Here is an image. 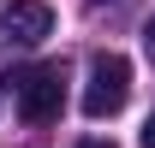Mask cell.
<instances>
[{
    "mask_svg": "<svg viewBox=\"0 0 155 148\" xmlns=\"http://www.w3.org/2000/svg\"><path fill=\"white\" fill-rule=\"evenodd\" d=\"M6 89H18V119L24 125H54L66 107V71L36 65V71H6Z\"/></svg>",
    "mask_w": 155,
    "mask_h": 148,
    "instance_id": "cell-1",
    "label": "cell"
},
{
    "mask_svg": "<svg viewBox=\"0 0 155 148\" xmlns=\"http://www.w3.org/2000/svg\"><path fill=\"white\" fill-rule=\"evenodd\" d=\"M131 101V59L125 54H96L90 59V83H84V113L90 119H114Z\"/></svg>",
    "mask_w": 155,
    "mask_h": 148,
    "instance_id": "cell-2",
    "label": "cell"
},
{
    "mask_svg": "<svg viewBox=\"0 0 155 148\" xmlns=\"http://www.w3.org/2000/svg\"><path fill=\"white\" fill-rule=\"evenodd\" d=\"M0 36L12 48H36L54 36V6L48 0H0Z\"/></svg>",
    "mask_w": 155,
    "mask_h": 148,
    "instance_id": "cell-3",
    "label": "cell"
},
{
    "mask_svg": "<svg viewBox=\"0 0 155 148\" xmlns=\"http://www.w3.org/2000/svg\"><path fill=\"white\" fill-rule=\"evenodd\" d=\"M143 54H149V65H155V18L143 24Z\"/></svg>",
    "mask_w": 155,
    "mask_h": 148,
    "instance_id": "cell-4",
    "label": "cell"
},
{
    "mask_svg": "<svg viewBox=\"0 0 155 148\" xmlns=\"http://www.w3.org/2000/svg\"><path fill=\"white\" fill-rule=\"evenodd\" d=\"M143 148H155V113H149V125H143Z\"/></svg>",
    "mask_w": 155,
    "mask_h": 148,
    "instance_id": "cell-5",
    "label": "cell"
},
{
    "mask_svg": "<svg viewBox=\"0 0 155 148\" xmlns=\"http://www.w3.org/2000/svg\"><path fill=\"white\" fill-rule=\"evenodd\" d=\"M84 148H114V142H84Z\"/></svg>",
    "mask_w": 155,
    "mask_h": 148,
    "instance_id": "cell-6",
    "label": "cell"
}]
</instances>
